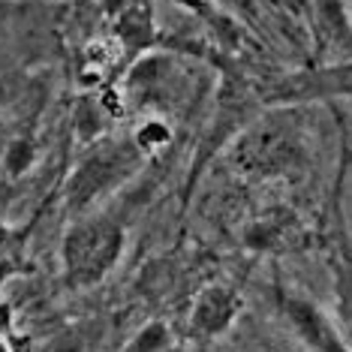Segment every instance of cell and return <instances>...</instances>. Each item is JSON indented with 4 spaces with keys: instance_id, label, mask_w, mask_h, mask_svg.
Instances as JSON below:
<instances>
[{
    "instance_id": "1",
    "label": "cell",
    "mask_w": 352,
    "mask_h": 352,
    "mask_svg": "<svg viewBox=\"0 0 352 352\" xmlns=\"http://www.w3.org/2000/svg\"><path fill=\"white\" fill-rule=\"evenodd\" d=\"M145 160L148 157L139 151L133 135H102L85 151L76 169L69 172L63 202L76 217L91 214V208L115 190H121L142 169Z\"/></svg>"
},
{
    "instance_id": "2",
    "label": "cell",
    "mask_w": 352,
    "mask_h": 352,
    "mask_svg": "<svg viewBox=\"0 0 352 352\" xmlns=\"http://www.w3.org/2000/svg\"><path fill=\"white\" fill-rule=\"evenodd\" d=\"M126 232L111 214H82L67 229L60 244L63 277L73 289H91L106 280L121 262Z\"/></svg>"
},
{
    "instance_id": "3",
    "label": "cell",
    "mask_w": 352,
    "mask_h": 352,
    "mask_svg": "<svg viewBox=\"0 0 352 352\" xmlns=\"http://www.w3.org/2000/svg\"><path fill=\"white\" fill-rule=\"evenodd\" d=\"M229 160L244 178L289 181L304 169V142L286 115L262 118L259 124L247 126L229 151Z\"/></svg>"
},
{
    "instance_id": "4",
    "label": "cell",
    "mask_w": 352,
    "mask_h": 352,
    "mask_svg": "<svg viewBox=\"0 0 352 352\" xmlns=\"http://www.w3.org/2000/svg\"><path fill=\"white\" fill-rule=\"evenodd\" d=\"M352 97V60L325 63V67H310L304 73L283 76L265 94V106H304V102L319 100H338Z\"/></svg>"
},
{
    "instance_id": "5",
    "label": "cell",
    "mask_w": 352,
    "mask_h": 352,
    "mask_svg": "<svg viewBox=\"0 0 352 352\" xmlns=\"http://www.w3.org/2000/svg\"><path fill=\"white\" fill-rule=\"evenodd\" d=\"M314 67L352 60V12L346 0H310Z\"/></svg>"
},
{
    "instance_id": "6",
    "label": "cell",
    "mask_w": 352,
    "mask_h": 352,
    "mask_svg": "<svg viewBox=\"0 0 352 352\" xmlns=\"http://www.w3.org/2000/svg\"><path fill=\"white\" fill-rule=\"evenodd\" d=\"M280 314H283L289 331L314 352H352L340 328L328 319V314L319 304H314L304 295L280 292Z\"/></svg>"
},
{
    "instance_id": "7",
    "label": "cell",
    "mask_w": 352,
    "mask_h": 352,
    "mask_svg": "<svg viewBox=\"0 0 352 352\" xmlns=\"http://www.w3.org/2000/svg\"><path fill=\"white\" fill-rule=\"evenodd\" d=\"M241 310H244V301L232 286L208 283L193 298V307H190V316H187V334L199 343H211L223 338L238 322Z\"/></svg>"
},
{
    "instance_id": "8",
    "label": "cell",
    "mask_w": 352,
    "mask_h": 352,
    "mask_svg": "<svg viewBox=\"0 0 352 352\" xmlns=\"http://www.w3.org/2000/svg\"><path fill=\"white\" fill-rule=\"evenodd\" d=\"M304 238H307V232L301 229L298 217L286 205H271L268 211L256 214L250 226L244 229V244L250 250H262V253L292 250V247L304 244Z\"/></svg>"
},
{
    "instance_id": "9",
    "label": "cell",
    "mask_w": 352,
    "mask_h": 352,
    "mask_svg": "<svg viewBox=\"0 0 352 352\" xmlns=\"http://www.w3.org/2000/svg\"><path fill=\"white\" fill-rule=\"evenodd\" d=\"M331 277H334V304H338V316L343 328L352 338V250L340 244L331 253Z\"/></svg>"
},
{
    "instance_id": "10",
    "label": "cell",
    "mask_w": 352,
    "mask_h": 352,
    "mask_svg": "<svg viewBox=\"0 0 352 352\" xmlns=\"http://www.w3.org/2000/svg\"><path fill=\"white\" fill-rule=\"evenodd\" d=\"M172 126H169V121H163L160 115H154V118H148V121H142L139 124V130L133 133V142L139 145V151L145 157H157L160 151H166L172 145Z\"/></svg>"
},
{
    "instance_id": "11",
    "label": "cell",
    "mask_w": 352,
    "mask_h": 352,
    "mask_svg": "<svg viewBox=\"0 0 352 352\" xmlns=\"http://www.w3.org/2000/svg\"><path fill=\"white\" fill-rule=\"evenodd\" d=\"M172 346V331L166 322H148L135 334V340L130 343L126 352H169Z\"/></svg>"
},
{
    "instance_id": "12",
    "label": "cell",
    "mask_w": 352,
    "mask_h": 352,
    "mask_svg": "<svg viewBox=\"0 0 352 352\" xmlns=\"http://www.w3.org/2000/svg\"><path fill=\"white\" fill-rule=\"evenodd\" d=\"M30 160H34V151H30V145H12L10 154H6V169H10V175H21L30 166Z\"/></svg>"
},
{
    "instance_id": "13",
    "label": "cell",
    "mask_w": 352,
    "mask_h": 352,
    "mask_svg": "<svg viewBox=\"0 0 352 352\" xmlns=\"http://www.w3.org/2000/svg\"><path fill=\"white\" fill-rule=\"evenodd\" d=\"M10 196H12V187L6 181H0V208H3L6 202H10Z\"/></svg>"
},
{
    "instance_id": "14",
    "label": "cell",
    "mask_w": 352,
    "mask_h": 352,
    "mask_svg": "<svg viewBox=\"0 0 352 352\" xmlns=\"http://www.w3.org/2000/svg\"><path fill=\"white\" fill-rule=\"evenodd\" d=\"M6 328H10V307L0 304V331H6Z\"/></svg>"
},
{
    "instance_id": "15",
    "label": "cell",
    "mask_w": 352,
    "mask_h": 352,
    "mask_svg": "<svg viewBox=\"0 0 352 352\" xmlns=\"http://www.w3.org/2000/svg\"><path fill=\"white\" fill-rule=\"evenodd\" d=\"M262 3H268V6H280V10H283V6H289L292 0H262Z\"/></svg>"
},
{
    "instance_id": "16",
    "label": "cell",
    "mask_w": 352,
    "mask_h": 352,
    "mask_svg": "<svg viewBox=\"0 0 352 352\" xmlns=\"http://www.w3.org/2000/svg\"><path fill=\"white\" fill-rule=\"evenodd\" d=\"M0 352H10V349H6V346H3V343H0Z\"/></svg>"
},
{
    "instance_id": "17",
    "label": "cell",
    "mask_w": 352,
    "mask_h": 352,
    "mask_svg": "<svg viewBox=\"0 0 352 352\" xmlns=\"http://www.w3.org/2000/svg\"><path fill=\"white\" fill-rule=\"evenodd\" d=\"M349 12H352V10H349Z\"/></svg>"
}]
</instances>
